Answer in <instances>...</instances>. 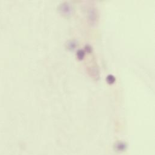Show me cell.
<instances>
[{
	"label": "cell",
	"mask_w": 155,
	"mask_h": 155,
	"mask_svg": "<svg viewBox=\"0 0 155 155\" xmlns=\"http://www.w3.org/2000/svg\"><path fill=\"white\" fill-rule=\"evenodd\" d=\"M85 55V53L84 51L83 50H78V53H77V56H78V59L81 61L82 60Z\"/></svg>",
	"instance_id": "6da1fadb"
},
{
	"label": "cell",
	"mask_w": 155,
	"mask_h": 155,
	"mask_svg": "<svg viewBox=\"0 0 155 155\" xmlns=\"http://www.w3.org/2000/svg\"><path fill=\"white\" fill-rule=\"evenodd\" d=\"M106 80L109 84H113L115 81V78L112 75H108L106 78Z\"/></svg>",
	"instance_id": "7a4b0ae2"
},
{
	"label": "cell",
	"mask_w": 155,
	"mask_h": 155,
	"mask_svg": "<svg viewBox=\"0 0 155 155\" xmlns=\"http://www.w3.org/2000/svg\"><path fill=\"white\" fill-rule=\"evenodd\" d=\"M85 50L87 53H91L92 51V48L90 45H87L85 46Z\"/></svg>",
	"instance_id": "3957f363"
}]
</instances>
